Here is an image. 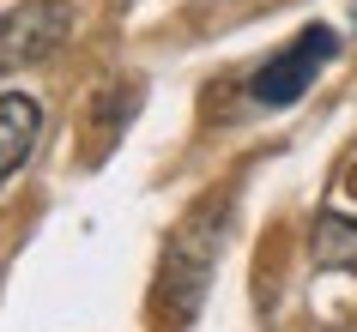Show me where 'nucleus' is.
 Listing matches in <instances>:
<instances>
[{
    "label": "nucleus",
    "mask_w": 357,
    "mask_h": 332,
    "mask_svg": "<svg viewBox=\"0 0 357 332\" xmlns=\"http://www.w3.org/2000/svg\"><path fill=\"white\" fill-rule=\"evenodd\" d=\"M218 248H225V205L206 200L176 230V242H169V254H164V308H169L176 326H188V314L200 308L206 278L218 266Z\"/></svg>",
    "instance_id": "1"
},
{
    "label": "nucleus",
    "mask_w": 357,
    "mask_h": 332,
    "mask_svg": "<svg viewBox=\"0 0 357 332\" xmlns=\"http://www.w3.org/2000/svg\"><path fill=\"white\" fill-rule=\"evenodd\" d=\"M333 55H339V31H327V24H303L297 37L248 79V97L266 103V109H284V103H297V97L321 79V67H333Z\"/></svg>",
    "instance_id": "2"
},
{
    "label": "nucleus",
    "mask_w": 357,
    "mask_h": 332,
    "mask_svg": "<svg viewBox=\"0 0 357 332\" xmlns=\"http://www.w3.org/2000/svg\"><path fill=\"white\" fill-rule=\"evenodd\" d=\"M351 31H357V0H351Z\"/></svg>",
    "instance_id": "5"
},
{
    "label": "nucleus",
    "mask_w": 357,
    "mask_h": 332,
    "mask_svg": "<svg viewBox=\"0 0 357 332\" xmlns=\"http://www.w3.org/2000/svg\"><path fill=\"white\" fill-rule=\"evenodd\" d=\"M73 37V0H19L0 13V73H24Z\"/></svg>",
    "instance_id": "3"
},
{
    "label": "nucleus",
    "mask_w": 357,
    "mask_h": 332,
    "mask_svg": "<svg viewBox=\"0 0 357 332\" xmlns=\"http://www.w3.org/2000/svg\"><path fill=\"white\" fill-rule=\"evenodd\" d=\"M37 133H43V109L37 97L24 91H0V187L24 169V157L37 151Z\"/></svg>",
    "instance_id": "4"
}]
</instances>
